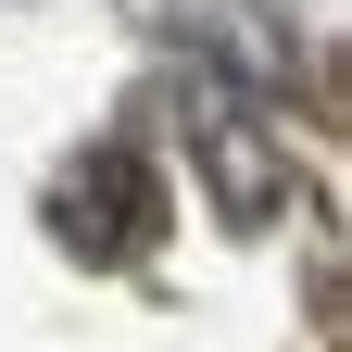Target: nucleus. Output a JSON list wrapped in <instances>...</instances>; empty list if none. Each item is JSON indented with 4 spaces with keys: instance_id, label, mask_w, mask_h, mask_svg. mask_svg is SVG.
I'll return each instance as SVG.
<instances>
[{
    "instance_id": "1",
    "label": "nucleus",
    "mask_w": 352,
    "mask_h": 352,
    "mask_svg": "<svg viewBox=\"0 0 352 352\" xmlns=\"http://www.w3.org/2000/svg\"><path fill=\"white\" fill-rule=\"evenodd\" d=\"M176 113H189V164H201L214 214H227V227H277V201H289V139L264 126V101L189 63V76H176Z\"/></svg>"
},
{
    "instance_id": "2",
    "label": "nucleus",
    "mask_w": 352,
    "mask_h": 352,
    "mask_svg": "<svg viewBox=\"0 0 352 352\" xmlns=\"http://www.w3.org/2000/svg\"><path fill=\"white\" fill-rule=\"evenodd\" d=\"M151 214H164V201H151V176H139V151H113V139H101V151H88V164L63 176L51 227H63V239H76L88 264H126V252L151 239Z\"/></svg>"
},
{
    "instance_id": "3",
    "label": "nucleus",
    "mask_w": 352,
    "mask_h": 352,
    "mask_svg": "<svg viewBox=\"0 0 352 352\" xmlns=\"http://www.w3.org/2000/svg\"><path fill=\"white\" fill-rule=\"evenodd\" d=\"M176 25H189L201 76L252 88V101H277V88H289V25L264 13V0H176Z\"/></svg>"
}]
</instances>
